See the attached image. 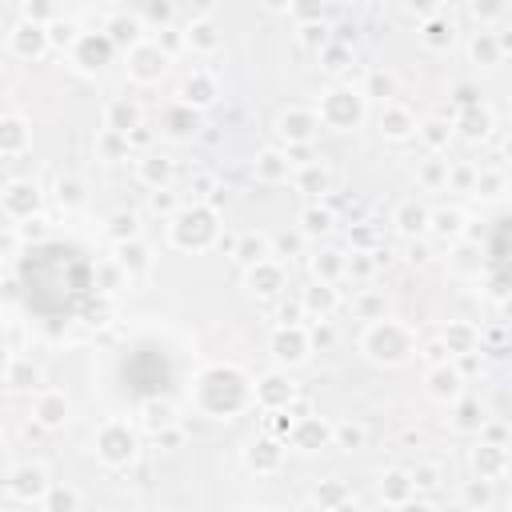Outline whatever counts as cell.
<instances>
[{
    "instance_id": "1",
    "label": "cell",
    "mask_w": 512,
    "mask_h": 512,
    "mask_svg": "<svg viewBox=\"0 0 512 512\" xmlns=\"http://www.w3.org/2000/svg\"><path fill=\"white\" fill-rule=\"evenodd\" d=\"M16 284L24 308L44 324H68L88 312L96 296V268L88 252L72 240H44L28 248L16 264Z\"/></svg>"
},
{
    "instance_id": "2",
    "label": "cell",
    "mask_w": 512,
    "mask_h": 512,
    "mask_svg": "<svg viewBox=\"0 0 512 512\" xmlns=\"http://www.w3.org/2000/svg\"><path fill=\"white\" fill-rule=\"evenodd\" d=\"M120 372H124V388L132 396H156V392H164L172 384V364H168V356L160 348H148V368H144L140 352H128Z\"/></svg>"
}]
</instances>
